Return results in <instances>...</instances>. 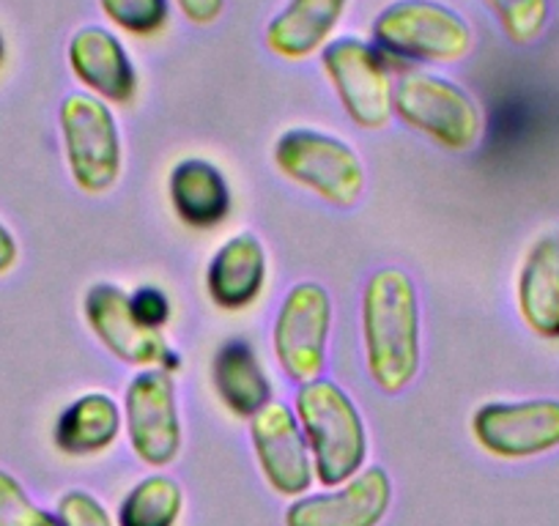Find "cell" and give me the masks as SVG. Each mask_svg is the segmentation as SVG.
<instances>
[{
    "mask_svg": "<svg viewBox=\"0 0 559 526\" xmlns=\"http://www.w3.org/2000/svg\"><path fill=\"white\" fill-rule=\"evenodd\" d=\"M359 315L370 381L384 395H397L417 379L423 359V321L412 277L397 266L373 272L362 288Z\"/></svg>",
    "mask_w": 559,
    "mask_h": 526,
    "instance_id": "obj_1",
    "label": "cell"
},
{
    "mask_svg": "<svg viewBox=\"0 0 559 526\" xmlns=\"http://www.w3.org/2000/svg\"><path fill=\"white\" fill-rule=\"evenodd\" d=\"M302 437L308 442L316 480L337 488L357 477L368 461V428L362 411L341 384L316 379L302 384L294 398Z\"/></svg>",
    "mask_w": 559,
    "mask_h": 526,
    "instance_id": "obj_2",
    "label": "cell"
},
{
    "mask_svg": "<svg viewBox=\"0 0 559 526\" xmlns=\"http://www.w3.org/2000/svg\"><path fill=\"white\" fill-rule=\"evenodd\" d=\"M475 45V31L437 0H395L373 20V47L390 63H455Z\"/></svg>",
    "mask_w": 559,
    "mask_h": 526,
    "instance_id": "obj_3",
    "label": "cell"
},
{
    "mask_svg": "<svg viewBox=\"0 0 559 526\" xmlns=\"http://www.w3.org/2000/svg\"><path fill=\"white\" fill-rule=\"evenodd\" d=\"M392 112L408 129L448 152H472L483 138V110L459 83L408 69L392 91Z\"/></svg>",
    "mask_w": 559,
    "mask_h": 526,
    "instance_id": "obj_4",
    "label": "cell"
},
{
    "mask_svg": "<svg viewBox=\"0 0 559 526\" xmlns=\"http://www.w3.org/2000/svg\"><path fill=\"white\" fill-rule=\"evenodd\" d=\"M274 168L324 203L352 208L365 192V165L346 141L319 129H288L274 141Z\"/></svg>",
    "mask_w": 559,
    "mask_h": 526,
    "instance_id": "obj_5",
    "label": "cell"
},
{
    "mask_svg": "<svg viewBox=\"0 0 559 526\" xmlns=\"http://www.w3.org/2000/svg\"><path fill=\"white\" fill-rule=\"evenodd\" d=\"M58 127L74 187L85 195H107L123 170L121 129L110 107L91 94H69Z\"/></svg>",
    "mask_w": 559,
    "mask_h": 526,
    "instance_id": "obj_6",
    "label": "cell"
},
{
    "mask_svg": "<svg viewBox=\"0 0 559 526\" xmlns=\"http://www.w3.org/2000/svg\"><path fill=\"white\" fill-rule=\"evenodd\" d=\"M321 69L346 116L359 129L379 132L392 121V72L381 52L357 36L332 39L321 50Z\"/></svg>",
    "mask_w": 559,
    "mask_h": 526,
    "instance_id": "obj_7",
    "label": "cell"
},
{
    "mask_svg": "<svg viewBox=\"0 0 559 526\" xmlns=\"http://www.w3.org/2000/svg\"><path fill=\"white\" fill-rule=\"evenodd\" d=\"M332 332V299L319 283H297L274 315L272 348L294 384L321 379Z\"/></svg>",
    "mask_w": 559,
    "mask_h": 526,
    "instance_id": "obj_8",
    "label": "cell"
},
{
    "mask_svg": "<svg viewBox=\"0 0 559 526\" xmlns=\"http://www.w3.org/2000/svg\"><path fill=\"white\" fill-rule=\"evenodd\" d=\"M123 420L129 447L140 464L165 469L181 453L185 428L176 404L174 375L163 368H143L123 392Z\"/></svg>",
    "mask_w": 559,
    "mask_h": 526,
    "instance_id": "obj_9",
    "label": "cell"
},
{
    "mask_svg": "<svg viewBox=\"0 0 559 526\" xmlns=\"http://www.w3.org/2000/svg\"><path fill=\"white\" fill-rule=\"evenodd\" d=\"M472 439L499 461H530L559 450V401H491L472 415Z\"/></svg>",
    "mask_w": 559,
    "mask_h": 526,
    "instance_id": "obj_10",
    "label": "cell"
},
{
    "mask_svg": "<svg viewBox=\"0 0 559 526\" xmlns=\"http://www.w3.org/2000/svg\"><path fill=\"white\" fill-rule=\"evenodd\" d=\"M247 422H250L252 453L266 486L280 497H302L313 486L316 471L292 406L272 401Z\"/></svg>",
    "mask_w": 559,
    "mask_h": 526,
    "instance_id": "obj_11",
    "label": "cell"
},
{
    "mask_svg": "<svg viewBox=\"0 0 559 526\" xmlns=\"http://www.w3.org/2000/svg\"><path fill=\"white\" fill-rule=\"evenodd\" d=\"M83 315L96 340L123 364L159 368L170 346L159 330H148L138 321L129 294L116 283H94L85 291Z\"/></svg>",
    "mask_w": 559,
    "mask_h": 526,
    "instance_id": "obj_12",
    "label": "cell"
},
{
    "mask_svg": "<svg viewBox=\"0 0 559 526\" xmlns=\"http://www.w3.org/2000/svg\"><path fill=\"white\" fill-rule=\"evenodd\" d=\"M392 504V480L381 466H368L343 486L294 499L286 526H379Z\"/></svg>",
    "mask_w": 559,
    "mask_h": 526,
    "instance_id": "obj_13",
    "label": "cell"
},
{
    "mask_svg": "<svg viewBox=\"0 0 559 526\" xmlns=\"http://www.w3.org/2000/svg\"><path fill=\"white\" fill-rule=\"evenodd\" d=\"M67 61L85 94L105 105H129L138 94V72L127 47L102 25H85L69 39Z\"/></svg>",
    "mask_w": 559,
    "mask_h": 526,
    "instance_id": "obj_14",
    "label": "cell"
},
{
    "mask_svg": "<svg viewBox=\"0 0 559 526\" xmlns=\"http://www.w3.org/2000/svg\"><path fill=\"white\" fill-rule=\"evenodd\" d=\"M266 286V250L252 234H236L219 244L206 266V294L225 313L247 310Z\"/></svg>",
    "mask_w": 559,
    "mask_h": 526,
    "instance_id": "obj_15",
    "label": "cell"
},
{
    "mask_svg": "<svg viewBox=\"0 0 559 526\" xmlns=\"http://www.w3.org/2000/svg\"><path fill=\"white\" fill-rule=\"evenodd\" d=\"M519 315L532 335L559 340V234H546L526 250L515 283Z\"/></svg>",
    "mask_w": 559,
    "mask_h": 526,
    "instance_id": "obj_16",
    "label": "cell"
},
{
    "mask_svg": "<svg viewBox=\"0 0 559 526\" xmlns=\"http://www.w3.org/2000/svg\"><path fill=\"white\" fill-rule=\"evenodd\" d=\"M346 9L348 0H288L286 9L269 20L263 41L277 58L305 61L330 45Z\"/></svg>",
    "mask_w": 559,
    "mask_h": 526,
    "instance_id": "obj_17",
    "label": "cell"
},
{
    "mask_svg": "<svg viewBox=\"0 0 559 526\" xmlns=\"http://www.w3.org/2000/svg\"><path fill=\"white\" fill-rule=\"evenodd\" d=\"M170 206L187 228L209 230L230 214V187L223 170L201 157H187L170 170Z\"/></svg>",
    "mask_w": 559,
    "mask_h": 526,
    "instance_id": "obj_18",
    "label": "cell"
},
{
    "mask_svg": "<svg viewBox=\"0 0 559 526\" xmlns=\"http://www.w3.org/2000/svg\"><path fill=\"white\" fill-rule=\"evenodd\" d=\"M123 428V411L107 392H85L58 415L52 444L69 458H91L116 444Z\"/></svg>",
    "mask_w": 559,
    "mask_h": 526,
    "instance_id": "obj_19",
    "label": "cell"
},
{
    "mask_svg": "<svg viewBox=\"0 0 559 526\" xmlns=\"http://www.w3.org/2000/svg\"><path fill=\"white\" fill-rule=\"evenodd\" d=\"M212 384L225 409L250 420L272 404V381L247 340H228L212 359Z\"/></svg>",
    "mask_w": 559,
    "mask_h": 526,
    "instance_id": "obj_20",
    "label": "cell"
},
{
    "mask_svg": "<svg viewBox=\"0 0 559 526\" xmlns=\"http://www.w3.org/2000/svg\"><path fill=\"white\" fill-rule=\"evenodd\" d=\"M185 510V491L168 475L134 482L118 504L116 526H176Z\"/></svg>",
    "mask_w": 559,
    "mask_h": 526,
    "instance_id": "obj_21",
    "label": "cell"
},
{
    "mask_svg": "<svg viewBox=\"0 0 559 526\" xmlns=\"http://www.w3.org/2000/svg\"><path fill=\"white\" fill-rule=\"evenodd\" d=\"M515 47H532L548 28L551 0H483Z\"/></svg>",
    "mask_w": 559,
    "mask_h": 526,
    "instance_id": "obj_22",
    "label": "cell"
},
{
    "mask_svg": "<svg viewBox=\"0 0 559 526\" xmlns=\"http://www.w3.org/2000/svg\"><path fill=\"white\" fill-rule=\"evenodd\" d=\"M99 9L118 31L132 36H154L170 23V0H99Z\"/></svg>",
    "mask_w": 559,
    "mask_h": 526,
    "instance_id": "obj_23",
    "label": "cell"
},
{
    "mask_svg": "<svg viewBox=\"0 0 559 526\" xmlns=\"http://www.w3.org/2000/svg\"><path fill=\"white\" fill-rule=\"evenodd\" d=\"M52 515L28 497L12 471L0 469V526H47Z\"/></svg>",
    "mask_w": 559,
    "mask_h": 526,
    "instance_id": "obj_24",
    "label": "cell"
},
{
    "mask_svg": "<svg viewBox=\"0 0 559 526\" xmlns=\"http://www.w3.org/2000/svg\"><path fill=\"white\" fill-rule=\"evenodd\" d=\"M61 526H116L105 504L88 491H67L56 507Z\"/></svg>",
    "mask_w": 559,
    "mask_h": 526,
    "instance_id": "obj_25",
    "label": "cell"
},
{
    "mask_svg": "<svg viewBox=\"0 0 559 526\" xmlns=\"http://www.w3.org/2000/svg\"><path fill=\"white\" fill-rule=\"evenodd\" d=\"M129 304H132V310H134V315H138L140 324L148 326V330H159V332L168 326L170 313H174L168 294L157 286H140L138 291L129 294Z\"/></svg>",
    "mask_w": 559,
    "mask_h": 526,
    "instance_id": "obj_26",
    "label": "cell"
},
{
    "mask_svg": "<svg viewBox=\"0 0 559 526\" xmlns=\"http://www.w3.org/2000/svg\"><path fill=\"white\" fill-rule=\"evenodd\" d=\"M187 23L192 25H214L223 17L225 0H174Z\"/></svg>",
    "mask_w": 559,
    "mask_h": 526,
    "instance_id": "obj_27",
    "label": "cell"
},
{
    "mask_svg": "<svg viewBox=\"0 0 559 526\" xmlns=\"http://www.w3.org/2000/svg\"><path fill=\"white\" fill-rule=\"evenodd\" d=\"M20 263V244L12 230L0 223V277L12 275Z\"/></svg>",
    "mask_w": 559,
    "mask_h": 526,
    "instance_id": "obj_28",
    "label": "cell"
},
{
    "mask_svg": "<svg viewBox=\"0 0 559 526\" xmlns=\"http://www.w3.org/2000/svg\"><path fill=\"white\" fill-rule=\"evenodd\" d=\"M7 61V41H3V34H0V67Z\"/></svg>",
    "mask_w": 559,
    "mask_h": 526,
    "instance_id": "obj_29",
    "label": "cell"
},
{
    "mask_svg": "<svg viewBox=\"0 0 559 526\" xmlns=\"http://www.w3.org/2000/svg\"><path fill=\"white\" fill-rule=\"evenodd\" d=\"M47 526H61V521H58V515H52L50 524H47Z\"/></svg>",
    "mask_w": 559,
    "mask_h": 526,
    "instance_id": "obj_30",
    "label": "cell"
}]
</instances>
